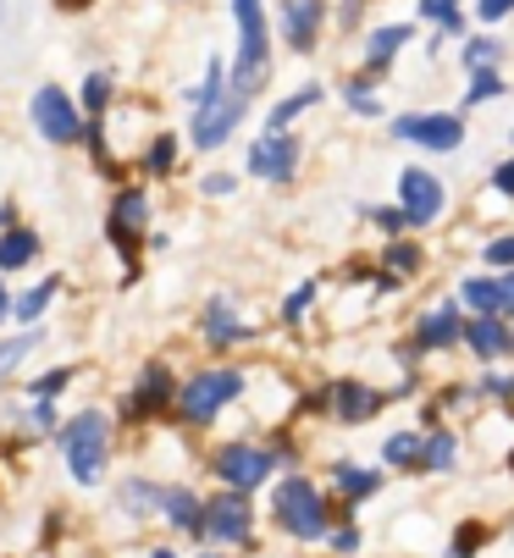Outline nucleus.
<instances>
[{"mask_svg":"<svg viewBox=\"0 0 514 558\" xmlns=\"http://www.w3.org/2000/svg\"><path fill=\"white\" fill-rule=\"evenodd\" d=\"M487 392H492V398H509V392H514V376H487Z\"/></svg>","mask_w":514,"mask_h":558,"instance_id":"nucleus-43","label":"nucleus"},{"mask_svg":"<svg viewBox=\"0 0 514 558\" xmlns=\"http://www.w3.org/2000/svg\"><path fill=\"white\" fill-rule=\"evenodd\" d=\"M150 558H171V553H150Z\"/></svg>","mask_w":514,"mask_h":558,"instance_id":"nucleus-47","label":"nucleus"},{"mask_svg":"<svg viewBox=\"0 0 514 558\" xmlns=\"http://www.w3.org/2000/svg\"><path fill=\"white\" fill-rule=\"evenodd\" d=\"M426 453H432V437H415V432H398V437H387V459L393 464H426Z\"/></svg>","mask_w":514,"mask_h":558,"instance_id":"nucleus-24","label":"nucleus"},{"mask_svg":"<svg viewBox=\"0 0 514 558\" xmlns=\"http://www.w3.org/2000/svg\"><path fill=\"white\" fill-rule=\"evenodd\" d=\"M61 387H67V371H50V376H39V387H34V392L45 398V392H61Z\"/></svg>","mask_w":514,"mask_h":558,"instance_id":"nucleus-42","label":"nucleus"},{"mask_svg":"<svg viewBox=\"0 0 514 558\" xmlns=\"http://www.w3.org/2000/svg\"><path fill=\"white\" fill-rule=\"evenodd\" d=\"M420 17H432L443 34H459V0H420Z\"/></svg>","mask_w":514,"mask_h":558,"instance_id":"nucleus-27","label":"nucleus"},{"mask_svg":"<svg viewBox=\"0 0 514 558\" xmlns=\"http://www.w3.org/2000/svg\"><path fill=\"white\" fill-rule=\"evenodd\" d=\"M492 95H503V77L487 66V72H476V84H470V100H492Z\"/></svg>","mask_w":514,"mask_h":558,"instance_id":"nucleus-31","label":"nucleus"},{"mask_svg":"<svg viewBox=\"0 0 514 558\" xmlns=\"http://www.w3.org/2000/svg\"><path fill=\"white\" fill-rule=\"evenodd\" d=\"M299 167V138L288 133H266V138H254L249 149V178H266V183H288Z\"/></svg>","mask_w":514,"mask_h":558,"instance_id":"nucleus-7","label":"nucleus"},{"mask_svg":"<svg viewBox=\"0 0 514 558\" xmlns=\"http://www.w3.org/2000/svg\"><path fill=\"white\" fill-rule=\"evenodd\" d=\"M243 111H249V95L232 89V77H227L222 61H211L205 84H200V95H194V149H216V144L238 128Z\"/></svg>","mask_w":514,"mask_h":558,"instance_id":"nucleus-1","label":"nucleus"},{"mask_svg":"<svg viewBox=\"0 0 514 558\" xmlns=\"http://www.w3.org/2000/svg\"><path fill=\"white\" fill-rule=\"evenodd\" d=\"M232 189V178L227 172H216V178H205V194H227Z\"/></svg>","mask_w":514,"mask_h":558,"instance_id":"nucleus-45","label":"nucleus"},{"mask_svg":"<svg viewBox=\"0 0 514 558\" xmlns=\"http://www.w3.org/2000/svg\"><path fill=\"white\" fill-rule=\"evenodd\" d=\"M277 525L299 542H315L326 536V504L310 482H299V475H288V482L277 487Z\"/></svg>","mask_w":514,"mask_h":558,"instance_id":"nucleus-4","label":"nucleus"},{"mask_svg":"<svg viewBox=\"0 0 514 558\" xmlns=\"http://www.w3.org/2000/svg\"><path fill=\"white\" fill-rule=\"evenodd\" d=\"M34 122H39V133L50 138V144H72V138H83V122H77V106L50 84V89H39L34 95Z\"/></svg>","mask_w":514,"mask_h":558,"instance_id":"nucleus-9","label":"nucleus"},{"mask_svg":"<svg viewBox=\"0 0 514 558\" xmlns=\"http://www.w3.org/2000/svg\"><path fill=\"white\" fill-rule=\"evenodd\" d=\"M232 17H238V66H232V89L254 95L266 77V50H272V34H266V12L261 0H232Z\"/></svg>","mask_w":514,"mask_h":558,"instance_id":"nucleus-3","label":"nucleus"},{"mask_svg":"<svg viewBox=\"0 0 514 558\" xmlns=\"http://www.w3.org/2000/svg\"><path fill=\"white\" fill-rule=\"evenodd\" d=\"M106 100H111V84H106V77L95 72V77H89V84H83V106H89V111H100Z\"/></svg>","mask_w":514,"mask_h":558,"instance_id":"nucleus-32","label":"nucleus"},{"mask_svg":"<svg viewBox=\"0 0 514 558\" xmlns=\"http://www.w3.org/2000/svg\"><path fill=\"white\" fill-rule=\"evenodd\" d=\"M144 216H150V199L139 194V189H128L122 199H117V210H111V244L133 260V250H139V232H144Z\"/></svg>","mask_w":514,"mask_h":558,"instance_id":"nucleus-13","label":"nucleus"},{"mask_svg":"<svg viewBox=\"0 0 514 558\" xmlns=\"http://www.w3.org/2000/svg\"><path fill=\"white\" fill-rule=\"evenodd\" d=\"M160 509L171 514V525H178V531L205 536V504H200L189 487H166V504H160Z\"/></svg>","mask_w":514,"mask_h":558,"instance_id":"nucleus-18","label":"nucleus"},{"mask_svg":"<svg viewBox=\"0 0 514 558\" xmlns=\"http://www.w3.org/2000/svg\"><path fill=\"white\" fill-rule=\"evenodd\" d=\"M122 504H128L133 514H144V509H160V504H166V493H155V487H144V482H128Z\"/></svg>","mask_w":514,"mask_h":558,"instance_id":"nucleus-28","label":"nucleus"},{"mask_svg":"<svg viewBox=\"0 0 514 558\" xmlns=\"http://www.w3.org/2000/svg\"><path fill=\"white\" fill-rule=\"evenodd\" d=\"M376 410H382V392H371V387H360V381H343L337 398H332V415H337V421H371Z\"/></svg>","mask_w":514,"mask_h":558,"instance_id":"nucleus-16","label":"nucleus"},{"mask_svg":"<svg viewBox=\"0 0 514 558\" xmlns=\"http://www.w3.org/2000/svg\"><path fill=\"white\" fill-rule=\"evenodd\" d=\"M371 221H382L387 232H398V227H409V216H404V210H376Z\"/></svg>","mask_w":514,"mask_h":558,"instance_id":"nucleus-41","label":"nucleus"},{"mask_svg":"<svg viewBox=\"0 0 514 558\" xmlns=\"http://www.w3.org/2000/svg\"><path fill=\"white\" fill-rule=\"evenodd\" d=\"M61 453H67V464H72L77 482L95 487L100 475H106V453H111V426H106V415H95V410L72 415V421L61 426Z\"/></svg>","mask_w":514,"mask_h":558,"instance_id":"nucleus-2","label":"nucleus"},{"mask_svg":"<svg viewBox=\"0 0 514 558\" xmlns=\"http://www.w3.org/2000/svg\"><path fill=\"white\" fill-rule=\"evenodd\" d=\"M476 12H481L487 23H498L503 12H514V0H481V7H476Z\"/></svg>","mask_w":514,"mask_h":558,"instance_id":"nucleus-39","label":"nucleus"},{"mask_svg":"<svg viewBox=\"0 0 514 558\" xmlns=\"http://www.w3.org/2000/svg\"><path fill=\"white\" fill-rule=\"evenodd\" d=\"M310 299H315V288H299V293L288 299V310H283V315H288V322H299V315H304V304H310Z\"/></svg>","mask_w":514,"mask_h":558,"instance_id":"nucleus-38","label":"nucleus"},{"mask_svg":"<svg viewBox=\"0 0 514 558\" xmlns=\"http://www.w3.org/2000/svg\"><path fill=\"white\" fill-rule=\"evenodd\" d=\"M34 255H39V238H34V232H23V227H17V232H7V238H0V266H7V271L28 266Z\"/></svg>","mask_w":514,"mask_h":558,"instance_id":"nucleus-23","label":"nucleus"},{"mask_svg":"<svg viewBox=\"0 0 514 558\" xmlns=\"http://www.w3.org/2000/svg\"><path fill=\"white\" fill-rule=\"evenodd\" d=\"M476 553V525H465V536L454 542V558H470Z\"/></svg>","mask_w":514,"mask_h":558,"instance_id":"nucleus-44","label":"nucleus"},{"mask_svg":"<svg viewBox=\"0 0 514 558\" xmlns=\"http://www.w3.org/2000/svg\"><path fill=\"white\" fill-rule=\"evenodd\" d=\"M238 392H243V376H238V371H205V376H194V381L178 392V410H183L189 421H216Z\"/></svg>","mask_w":514,"mask_h":558,"instance_id":"nucleus-5","label":"nucleus"},{"mask_svg":"<svg viewBox=\"0 0 514 558\" xmlns=\"http://www.w3.org/2000/svg\"><path fill=\"white\" fill-rule=\"evenodd\" d=\"M393 133L409 138V144H426V149H459L465 122H459V117H398Z\"/></svg>","mask_w":514,"mask_h":558,"instance_id":"nucleus-10","label":"nucleus"},{"mask_svg":"<svg viewBox=\"0 0 514 558\" xmlns=\"http://www.w3.org/2000/svg\"><path fill=\"white\" fill-rule=\"evenodd\" d=\"M7 315H12V299H7V288H0V322H7Z\"/></svg>","mask_w":514,"mask_h":558,"instance_id":"nucleus-46","label":"nucleus"},{"mask_svg":"<svg viewBox=\"0 0 514 558\" xmlns=\"http://www.w3.org/2000/svg\"><path fill=\"white\" fill-rule=\"evenodd\" d=\"M387 266L409 277V271H420V250H415V244H393V250H387Z\"/></svg>","mask_w":514,"mask_h":558,"instance_id":"nucleus-30","label":"nucleus"},{"mask_svg":"<svg viewBox=\"0 0 514 558\" xmlns=\"http://www.w3.org/2000/svg\"><path fill=\"white\" fill-rule=\"evenodd\" d=\"M465 343H470L481 360H498V354H509V349H514V332L503 327V315H481V322H470V327H465Z\"/></svg>","mask_w":514,"mask_h":558,"instance_id":"nucleus-15","label":"nucleus"},{"mask_svg":"<svg viewBox=\"0 0 514 558\" xmlns=\"http://www.w3.org/2000/svg\"><path fill=\"white\" fill-rule=\"evenodd\" d=\"M205 338H211V343H238V338H243V322H238L232 299H216V304L205 310Z\"/></svg>","mask_w":514,"mask_h":558,"instance_id":"nucleus-19","label":"nucleus"},{"mask_svg":"<svg viewBox=\"0 0 514 558\" xmlns=\"http://www.w3.org/2000/svg\"><path fill=\"white\" fill-rule=\"evenodd\" d=\"M492 189H498V194H514V161H503V167L492 172Z\"/></svg>","mask_w":514,"mask_h":558,"instance_id":"nucleus-40","label":"nucleus"},{"mask_svg":"<svg viewBox=\"0 0 514 558\" xmlns=\"http://www.w3.org/2000/svg\"><path fill=\"white\" fill-rule=\"evenodd\" d=\"M459 299L470 310H481V315H514V271H503V277H470L459 288Z\"/></svg>","mask_w":514,"mask_h":558,"instance_id":"nucleus-12","label":"nucleus"},{"mask_svg":"<svg viewBox=\"0 0 514 558\" xmlns=\"http://www.w3.org/2000/svg\"><path fill=\"white\" fill-rule=\"evenodd\" d=\"M315 100H321V84H304L299 95H288L283 106H272V117H266V133H283V128H288V122H294L299 111H310Z\"/></svg>","mask_w":514,"mask_h":558,"instance_id":"nucleus-22","label":"nucleus"},{"mask_svg":"<svg viewBox=\"0 0 514 558\" xmlns=\"http://www.w3.org/2000/svg\"><path fill=\"white\" fill-rule=\"evenodd\" d=\"M498 56H503V45H492V39H476V45L465 50V66H470V72H487Z\"/></svg>","mask_w":514,"mask_h":558,"instance_id":"nucleus-29","label":"nucleus"},{"mask_svg":"<svg viewBox=\"0 0 514 558\" xmlns=\"http://www.w3.org/2000/svg\"><path fill=\"white\" fill-rule=\"evenodd\" d=\"M160 404H171V376H166V365H150L133 392V410H160Z\"/></svg>","mask_w":514,"mask_h":558,"instance_id":"nucleus-20","label":"nucleus"},{"mask_svg":"<svg viewBox=\"0 0 514 558\" xmlns=\"http://www.w3.org/2000/svg\"><path fill=\"white\" fill-rule=\"evenodd\" d=\"M449 343H459V310H432L420 322V332H415V349H449Z\"/></svg>","mask_w":514,"mask_h":558,"instance_id":"nucleus-17","label":"nucleus"},{"mask_svg":"<svg viewBox=\"0 0 514 558\" xmlns=\"http://www.w3.org/2000/svg\"><path fill=\"white\" fill-rule=\"evenodd\" d=\"M28 349H34V338H17V343H0V376H7V371H12V365H17V360H23Z\"/></svg>","mask_w":514,"mask_h":558,"instance_id":"nucleus-34","label":"nucleus"},{"mask_svg":"<svg viewBox=\"0 0 514 558\" xmlns=\"http://www.w3.org/2000/svg\"><path fill=\"white\" fill-rule=\"evenodd\" d=\"M171 167V138H155V149H150V172H166Z\"/></svg>","mask_w":514,"mask_h":558,"instance_id":"nucleus-37","label":"nucleus"},{"mask_svg":"<svg viewBox=\"0 0 514 558\" xmlns=\"http://www.w3.org/2000/svg\"><path fill=\"white\" fill-rule=\"evenodd\" d=\"M337 482H343V493H349V498H371L382 487V475L376 470H360V464H337Z\"/></svg>","mask_w":514,"mask_h":558,"instance_id":"nucleus-25","label":"nucleus"},{"mask_svg":"<svg viewBox=\"0 0 514 558\" xmlns=\"http://www.w3.org/2000/svg\"><path fill=\"white\" fill-rule=\"evenodd\" d=\"M487 266H514V238H498V244H487Z\"/></svg>","mask_w":514,"mask_h":558,"instance_id":"nucleus-36","label":"nucleus"},{"mask_svg":"<svg viewBox=\"0 0 514 558\" xmlns=\"http://www.w3.org/2000/svg\"><path fill=\"white\" fill-rule=\"evenodd\" d=\"M50 299H56V282H39V288H28V293L12 304V315H17V322H39Z\"/></svg>","mask_w":514,"mask_h":558,"instance_id":"nucleus-26","label":"nucleus"},{"mask_svg":"<svg viewBox=\"0 0 514 558\" xmlns=\"http://www.w3.org/2000/svg\"><path fill=\"white\" fill-rule=\"evenodd\" d=\"M398 210L409 216V227L438 221V210H443V183H438L432 172H420V167L398 172Z\"/></svg>","mask_w":514,"mask_h":558,"instance_id":"nucleus-6","label":"nucleus"},{"mask_svg":"<svg viewBox=\"0 0 514 558\" xmlns=\"http://www.w3.org/2000/svg\"><path fill=\"white\" fill-rule=\"evenodd\" d=\"M249 498L232 487V493H222V498H211L205 504V536H222V542H243L249 536Z\"/></svg>","mask_w":514,"mask_h":558,"instance_id":"nucleus-11","label":"nucleus"},{"mask_svg":"<svg viewBox=\"0 0 514 558\" xmlns=\"http://www.w3.org/2000/svg\"><path fill=\"white\" fill-rule=\"evenodd\" d=\"M272 453H261V448H249V442H232V448H222L216 453V470H222V482L227 487H238V493H249V487H261L266 475H272Z\"/></svg>","mask_w":514,"mask_h":558,"instance_id":"nucleus-8","label":"nucleus"},{"mask_svg":"<svg viewBox=\"0 0 514 558\" xmlns=\"http://www.w3.org/2000/svg\"><path fill=\"white\" fill-rule=\"evenodd\" d=\"M321 17H326L321 0H283V39H288L294 50H310V45H315Z\"/></svg>","mask_w":514,"mask_h":558,"instance_id":"nucleus-14","label":"nucleus"},{"mask_svg":"<svg viewBox=\"0 0 514 558\" xmlns=\"http://www.w3.org/2000/svg\"><path fill=\"white\" fill-rule=\"evenodd\" d=\"M426 464H432V470H449V464H454V437L438 432V437H432V453H426Z\"/></svg>","mask_w":514,"mask_h":558,"instance_id":"nucleus-33","label":"nucleus"},{"mask_svg":"<svg viewBox=\"0 0 514 558\" xmlns=\"http://www.w3.org/2000/svg\"><path fill=\"white\" fill-rule=\"evenodd\" d=\"M343 95H349V106H355L360 117H376V95H366V84H349Z\"/></svg>","mask_w":514,"mask_h":558,"instance_id":"nucleus-35","label":"nucleus"},{"mask_svg":"<svg viewBox=\"0 0 514 558\" xmlns=\"http://www.w3.org/2000/svg\"><path fill=\"white\" fill-rule=\"evenodd\" d=\"M398 45H409V28H376V34H371V45H366V66H371V72H382V66L398 56Z\"/></svg>","mask_w":514,"mask_h":558,"instance_id":"nucleus-21","label":"nucleus"}]
</instances>
